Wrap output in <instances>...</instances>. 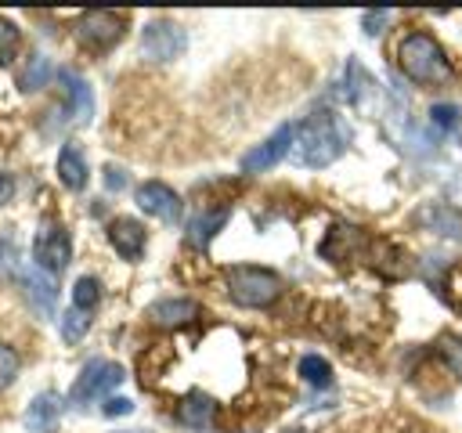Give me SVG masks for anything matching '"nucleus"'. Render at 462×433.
I'll use <instances>...</instances> for the list:
<instances>
[{
    "instance_id": "6ab92c4d",
    "label": "nucleus",
    "mask_w": 462,
    "mask_h": 433,
    "mask_svg": "<svg viewBox=\"0 0 462 433\" xmlns=\"http://www.w3.org/2000/svg\"><path fill=\"white\" fill-rule=\"evenodd\" d=\"M300 375H303L310 386H318V390L332 386V364H328L325 357H318V354H307V357L300 361Z\"/></svg>"
},
{
    "instance_id": "393cba45",
    "label": "nucleus",
    "mask_w": 462,
    "mask_h": 433,
    "mask_svg": "<svg viewBox=\"0 0 462 433\" xmlns=\"http://www.w3.org/2000/svg\"><path fill=\"white\" fill-rule=\"evenodd\" d=\"M18 51V25L11 18H0V65H11Z\"/></svg>"
},
{
    "instance_id": "7c9ffc66",
    "label": "nucleus",
    "mask_w": 462,
    "mask_h": 433,
    "mask_svg": "<svg viewBox=\"0 0 462 433\" xmlns=\"http://www.w3.org/2000/svg\"><path fill=\"white\" fill-rule=\"evenodd\" d=\"M116 433H148V429H116Z\"/></svg>"
},
{
    "instance_id": "c85d7f7f",
    "label": "nucleus",
    "mask_w": 462,
    "mask_h": 433,
    "mask_svg": "<svg viewBox=\"0 0 462 433\" xmlns=\"http://www.w3.org/2000/svg\"><path fill=\"white\" fill-rule=\"evenodd\" d=\"M105 184H108V191H119V188L126 184V177H123V170H116V166H108V170H105Z\"/></svg>"
},
{
    "instance_id": "c756f323",
    "label": "nucleus",
    "mask_w": 462,
    "mask_h": 433,
    "mask_svg": "<svg viewBox=\"0 0 462 433\" xmlns=\"http://www.w3.org/2000/svg\"><path fill=\"white\" fill-rule=\"evenodd\" d=\"M11 195H14V177L11 173H0V206L11 202Z\"/></svg>"
},
{
    "instance_id": "412c9836",
    "label": "nucleus",
    "mask_w": 462,
    "mask_h": 433,
    "mask_svg": "<svg viewBox=\"0 0 462 433\" xmlns=\"http://www.w3.org/2000/svg\"><path fill=\"white\" fill-rule=\"evenodd\" d=\"M47 76H51V61L43 54H32L29 65H25V72L18 76V83H22V90H40L47 83Z\"/></svg>"
},
{
    "instance_id": "7ed1b4c3",
    "label": "nucleus",
    "mask_w": 462,
    "mask_h": 433,
    "mask_svg": "<svg viewBox=\"0 0 462 433\" xmlns=\"http://www.w3.org/2000/svg\"><path fill=\"white\" fill-rule=\"evenodd\" d=\"M282 278L267 267H253V263H235L227 267V296L238 303V307H249V310H260V307H271L278 296H282Z\"/></svg>"
},
{
    "instance_id": "4be33fe9",
    "label": "nucleus",
    "mask_w": 462,
    "mask_h": 433,
    "mask_svg": "<svg viewBox=\"0 0 462 433\" xmlns=\"http://www.w3.org/2000/svg\"><path fill=\"white\" fill-rule=\"evenodd\" d=\"M437 354H440L444 368H448L455 379H462V336H444V339L437 343Z\"/></svg>"
},
{
    "instance_id": "9b49d317",
    "label": "nucleus",
    "mask_w": 462,
    "mask_h": 433,
    "mask_svg": "<svg viewBox=\"0 0 462 433\" xmlns=\"http://www.w3.org/2000/svg\"><path fill=\"white\" fill-rule=\"evenodd\" d=\"M58 419H61V397L54 390H43L29 401L25 408V426L29 433H54L58 429Z\"/></svg>"
},
{
    "instance_id": "ddd939ff",
    "label": "nucleus",
    "mask_w": 462,
    "mask_h": 433,
    "mask_svg": "<svg viewBox=\"0 0 462 433\" xmlns=\"http://www.w3.org/2000/svg\"><path fill=\"white\" fill-rule=\"evenodd\" d=\"M58 83L65 87V97H69V115L72 119H79V123H87L90 119V112H94V97H90V87L76 76V72H69V69H61L58 72Z\"/></svg>"
},
{
    "instance_id": "39448f33",
    "label": "nucleus",
    "mask_w": 462,
    "mask_h": 433,
    "mask_svg": "<svg viewBox=\"0 0 462 433\" xmlns=\"http://www.w3.org/2000/svg\"><path fill=\"white\" fill-rule=\"evenodd\" d=\"M123 29H126V14L119 11H87L76 18V40L87 51H108L112 43L123 40Z\"/></svg>"
},
{
    "instance_id": "5701e85b",
    "label": "nucleus",
    "mask_w": 462,
    "mask_h": 433,
    "mask_svg": "<svg viewBox=\"0 0 462 433\" xmlns=\"http://www.w3.org/2000/svg\"><path fill=\"white\" fill-rule=\"evenodd\" d=\"M87 328H90V314H83V310H76V307L61 318V336H65V343H79V339L87 336Z\"/></svg>"
},
{
    "instance_id": "b1692460",
    "label": "nucleus",
    "mask_w": 462,
    "mask_h": 433,
    "mask_svg": "<svg viewBox=\"0 0 462 433\" xmlns=\"http://www.w3.org/2000/svg\"><path fill=\"white\" fill-rule=\"evenodd\" d=\"M18 368H22L18 350H14V346H7V343H0V390H7V386L14 382Z\"/></svg>"
},
{
    "instance_id": "f257e3e1",
    "label": "nucleus",
    "mask_w": 462,
    "mask_h": 433,
    "mask_svg": "<svg viewBox=\"0 0 462 433\" xmlns=\"http://www.w3.org/2000/svg\"><path fill=\"white\" fill-rule=\"evenodd\" d=\"M397 65H401V72H404L411 83H419V87L448 83V79H451L448 54H444V47H440L430 32H408V36L397 43Z\"/></svg>"
},
{
    "instance_id": "2eb2a0df",
    "label": "nucleus",
    "mask_w": 462,
    "mask_h": 433,
    "mask_svg": "<svg viewBox=\"0 0 462 433\" xmlns=\"http://www.w3.org/2000/svg\"><path fill=\"white\" fill-rule=\"evenodd\" d=\"M213 415H217V404L206 397V393H191L177 404V419L191 429H209L213 426Z\"/></svg>"
},
{
    "instance_id": "9d476101",
    "label": "nucleus",
    "mask_w": 462,
    "mask_h": 433,
    "mask_svg": "<svg viewBox=\"0 0 462 433\" xmlns=\"http://www.w3.org/2000/svg\"><path fill=\"white\" fill-rule=\"evenodd\" d=\"M144 224H137L134 216H116L108 224V242L123 260H137L144 253Z\"/></svg>"
},
{
    "instance_id": "cd10ccee",
    "label": "nucleus",
    "mask_w": 462,
    "mask_h": 433,
    "mask_svg": "<svg viewBox=\"0 0 462 433\" xmlns=\"http://www.w3.org/2000/svg\"><path fill=\"white\" fill-rule=\"evenodd\" d=\"M101 411H105L108 419H116V415H130V411H134V401H126V397H108Z\"/></svg>"
},
{
    "instance_id": "f8f14e48",
    "label": "nucleus",
    "mask_w": 462,
    "mask_h": 433,
    "mask_svg": "<svg viewBox=\"0 0 462 433\" xmlns=\"http://www.w3.org/2000/svg\"><path fill=\"white\" fill-rule=\"evenodd\" d=\"M199 303L195 299H155L148 307V321L152 325H162V328H177V325H188L199 318Z\"/></svg>"
},
{
    "instance_id": "a211bd4d",
    "label": "nucleus",
    "mask_w": 462,
    "mask_h": 433,
    "mask_svg": "<svg viewBox=\"0 0 462 433\" xmlns=\"http://www.w3.org/2000/svg\"><path fill=\"white\" fill-rule=\"evenodd\" d=\"M25 281H29V296L36 299V307H40L43 314H54V296H58V292H54V285H51V274L32 271Z\"/></svg>"
},
{
    "instance_id": "423d86ee",
    "label": "nucleus",
    "mask_w": 462,
    "mask_h": 433,
    "mask_svg": "<svg viewBox=\"0 0 462 433\" xmlns=\"http://www.w3.org/2000/svg\"><path fill=\"white\" fill-rule=\"evenodd\" d=\"M184 47H188V36L173 18H152L141 32V58L148 61H173L184 54Z\"/></svg>"
},
{
    "instance_id": "4468645a",
    "label": "nucleus",
    "mask_w": 462,
    "mask_h": 433,
    "mask_svg": "<svg viewBox=\"0 0 462 433\" xmlns=\"http://www.w3.org/2000/svg\"><path fill=\"white\" fill-rule=\"evenodd\" d=\"M58 180L72 191H83L87 188V159L79 152V144H65L58 152Z\"/></svg>"
},
{
    "instance_id": "1a4fd4ad",
    "label": "nucleus",
    "mask_w": 462,
    "mask_h": 433,
    "mask_svg": "<svg viewBox=\"0 0 462 433\" xmlns=\"http://www.w3.org/2000/svg\"><path fill=\"white\" fill-rule=\"evenodd\" d=\"M137 206L148 216H159L166 224H177L180 220V195L170 184H162V180H144L137 188Z\"/></svg>"
},
{
    "instance_id": "0eeeda50",
    "label": "nucleus",
    "mask_w": 462,
    "mask_h": 433,
    "mask_svg": "<svg viewBox=\"0 0 462 433\" xmlns=\"http://www.w3.org/2000/svg\"><path fill=\"white\" fill-rule=\"evenodd\" d=\"M123 382V368L119 364H112V361H101V357H94V361H87L83 364V372L76 375V382H72V404H90V401H97V397H105L112 386H119Z\"/></svg>"
},
{
    "instance_id": "f03ea898",
    "label": "nucleus",
    "mask_w": 462,
    "mask_h": 433,
    "mask_svg": "<svg viewBox=\"0 0 462 433\" xmlns=\"http://www.w3.org/2000/svg\"><path fill=\"white\" fill-rule=\"evenodd\" d=\"M346 148V130L339 126L336 115L318 112L300 126V141H296V162L303 166H328L343 155Z\"/></svg>"
},
{
    "instance_id": "6e6552de",
    "label": "nucleus",
    "mask_w": 462,
    "mask_h": 433,
    "mask_svg": "<svg viewBox=\"0 0 462 433\" xmlns=\"http://www.w3.org/2000/svg\"><path fill=\"white\" fill-rule=\"evenodd\" d=\"M296 144V126L292 123H282L263 144H256V148H249L245 155H242V170L245 173H260V170H271L278 159H285V152Z\"/></svg>"
},
{
    "instance_id": "20e7f679",
    "label": "nucleus",
    "mask_w": 462,
    "mask_h": 433,
    "mask_svg": "<svg viewBox=\"0 0 462 433\" xmlns=\"http://www.w3.org/2000/svg\"><path fill=\"white\" fill-rule=\"evenodd\" d=\"M32 260L51 278L69 267V260H72V238H69V231L58 220H43L40 224L36 238H32Z\"/></svg>"
},
{
    "instance_id": "dca6fc26",
    "label": "nucleus",
    "mask_w": 462,
    "mask_h": 433,
    "mask_svg": "<svg viewBox=\"0 0 462 433\" xmlns=\"http://www.w3.org/2000/svg\"><path fill=\"white\" fill-rule=\"evenodd\" d=\"M224 220H227V209H213V213H199L191 224H188V245H195V249H206L209 245V238L224 227Z\"/></svg>"
},
{
    "instance_id": "bb28decb",
    "label": "nucleus",
    "mask_w": 462,
    "mask_h": 433,
    "mask_svg": "<svg viewBox=\"0 0 462 433\" xmlns=\"http://www.w3.org/2000/svg\"><path fill=\"white\" fill-rule=\"evenodd\" d=\"M386 22H390V11H368V14L361 18V25H365V32H368V36H375Z\"/></svg>"
},
{
    "instance_id": "f3484780",
    "label": "nucleus",
    "mask_w": 462,
    "mask_h": 433,
    "mask_svg": "<svg viewBox=\"0 0 462 433\" xmlns=\"http://www.w3.org/2000/svg\"><path fill=\"white\" fill-rule=\"evenodd\" d=\"M97 303H101V281L90 278V274H83V278L72 285V307L83 310V314H90Z\"/></svg>"
},
{
    "instance_id": "a878e982",
    "label": "nucleus",
    "mask_w": 462,
    "mask_h": 433,
    "mask_svg": "<svg viewBox=\"0 0 462 433\" xmlns=\"http://www.w3.org/2000/svg\"><path fill=\"white\" fill-rule=\"evenodd\" d=\"M448 289H451V292H448L451 307H455V310H462V267H455V271L448 274Z\"/></svg>"
},
{
    "instance_id": "aec40b11",
    "label": "nucleus",
    "mask_w": 462,
    "mask_h": 433,
    "mask_svg": "<svg viewBox=\"0 0 462 433\" xmlns=\"http://www.w3.org/2000/svg\"><path fill=\"white\" fill-rule=\"evenodd\" d=\"M426 220L433 224V231H440V235H455V238H462V216L451 209V206H433L430 213H426Z\"/></svg>"
}]
</instances>
